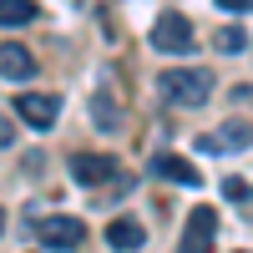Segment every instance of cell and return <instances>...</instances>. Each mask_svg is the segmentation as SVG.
I'll return each instance as SVG.
<instances>
[{"instance_id":"cell-1","label":"cell","mask_w":253,"mask_h":253,"mask_svg":"<svg viewBox=\"0 0 253 253\" xmlns=\"http://www.w3.org/2000/svg\"><path fill=\"white\" fill-rule=\"evenodd\" d=\"M157 91L172 101V107H203V101L213 96V71H203V66L162 71V76H157Z\"/></svg>"},{"instance_id":"cell-2","label":"cell","mask_w":253,"mask_h":253,"mask_svg":"<svg viewBox=\"0 0 253 253\" xmlns=\"http://www.w3.org/2000/svg\"><path fill=\"white\" fill-rule=\"evenodd\" d=\"M152 46L167 51V56H182L187 46H193V20H187L182 10H162L152 20Z\"/></svg>"},{"instance_id":"cell-3","label":"cell","mask_w":253,"mask_h":253,"mask_svg":"<svg viewBox=\"0 0 253 253\" xmlns=\"http://www.w3.org/2000/svg\"><path fill=\"white\" fill-rule=\"evenodd\" d=\"M213 238H218V213L213 208H193L182 238H177V253H213Z\"/></svg>"},{"instance_id":"cell-4","label":"cell","mask_w":253,"mask_h":253,"mask_svg":"<svg viewBox=\"0 0 253 253\" xmlns=\"http://www.w3.org/2000/svg\"><path fill=\"white\" fill-rule=\"evenodd\" d=\"M36 233L46 238V248H81V243H86V223L66 218V213H51V218L36 223Z\"/></svg>"},{"instance_id":"cell-5","label":"cell","mask_w":253,"mask_h":253,"mask_svg":"<svg viewBox=\"0 0 253 253\" xmlns=\"http://www.w3.org/2000/svg\"><path fill=\"white\" fill-rule=\"evenodd\" d=\"M15 117L26 122V126H36V132H46V126L61 117V96H51V91H26V96H15Z\"/></svg>"},{"instance_id":"cell-6","label":"cell","mask_w":253,"mask_h":253,"mask_svg":"<svg viewBox=\"0 0 253 253\" xmlns=\"http://www.w3.org/2000/svg\"><path fill=\"white\" fill-rule=\"evenodd\" d=\"M71 177L86 182V187H101L117 177V157H101V152H76L71 157Z\"/></svg>"},{"instance_id":"cell-7","label":"cell","mask_w":253,"mask_h":253,"mask_svg":"<svg viewBox=\"0 0 253 253\" xmlns=\"http://www.w3.org/2000/svg\"><path fill=\"white\" fill-rule=\"evenodd\" d=\"M0 76L5 81H31L36 76V56L26 46H15V41H5V46H0Z\"/></svg>"},{"instance_id":"cell-8","label":"cell","mask_w":253,"mask_h":253,"mask_svg":"<svg viewBox=\"0 0 253 253\" xmlns=\"http://www.w3.org/2000/svg\"><path fill=\"white\" fill-rule=\"evenodd\" d=\"M152 172L157 177H167V182H182V187H198L203 182V172L187 157H172V152H162V157H152Z\"/></svg>"},{"instance_id":"cell-9","label":"cell","mask_w":253,"mask_h":253,"mask_svg":"<svg viewBox=\"0 0 253 253\" xmlns=\"http://www.w3.org/2000/svg\"><path fill=\"white\" fill-rule=\"evenodd\" d=\"M107 243H112V248H122V253H132V248H142V243H147V228H142L137 218H117V223L107 228Z\"/></svg>"},{"instance_id":"cell-10","label":"cell","mask_w":253,"mask_h":253,"mask_svg":"<svg viewBox=\"0 0 253 253\" xmlns=\"http://www.w3.org/2000/svg\"><path fill=\"white\" fill-rule=\"evenodd\" d=\"M36 15H41V5H36V0H0V26H5V31L31 26Z\"/></svg>"},{"instance_id":"cell-11","label":"cell","mask_w":253,"mask_h":253,"mask_svg":"<svg viewBox=\"0 0 253 253\" xmlns=\"http://www.w3.org/2000/svg\"><path fill=\"white\" fill-rule=\"evenodd\" d=\"M223 152H248L253 147V126L248 122H223V132H213Z\"/></svg>"},{"instance_id":"cell-12","label":"cell","mask_w":253,"mask_h":253,"mask_svg":"<svg viewBox=\"0 0 253 253\" xmlns=\"http://www.w3.org/2000/svg\"><path fill=\"white\" fill-rule=\"evenodd\" d=\"M213 46H218V51H228V56H233V51H243V46H248V36H243L238 26H223V31H218V41H213Z\"/></svg>"},{"instance_id":"cell-13","label":"cell","mask_w":253,"mask_h":253,"mask_svg":"<svg viewBox=\"0 0 253 253\" xmlns=\"http://www.w3.org/2000/svg\"><path fill=\"white\" fill-rule=\"evenodd\" d=\"M223 193L233 198V203H243V198H248V182H243V177H223Z\"/></svg>"},{"instance_id":"cell-14","label":"cell","mask_w":253,"mask_h":253,"mask_svg":"<svg viewBox=\"0 0 253 253\" xmlns=\"http://www.w3.org/2000/svg\"><path fill=\"white\" fill-rule=\"evenodd\" d=\"M218 5H223V10H233V15H248V10H253V0H218Z\"/></svg>"},{"instance_id":"cell-15","label":"cell","mask_w":253,"mask_h":253,"mask_svg":"<svg viewBox=\"0 0 253 253\" xmlns=\"http://www.w3.org/2000/svg\"><path fill=\"white\" fill-rule=\"evenodd\" d=\"M15 137H10V122H0V147H10Z\"/></svg>"},{"instance_id":"cell-16","label":"cell","mask_w":253,"mask_h":253,"mask_svg":"<svg viewBox=\"0 0 253 253\" xmlns=\"http://www.w3.org/2000/svg\"><path fill=\"white\" fill-rule=\"evenodd\" d=\"M0 233H5V208H0Z\"/></svg>"}]
</instances>
